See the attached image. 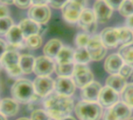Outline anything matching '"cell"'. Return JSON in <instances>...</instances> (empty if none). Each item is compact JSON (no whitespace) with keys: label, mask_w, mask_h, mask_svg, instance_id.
Segmentation results:
<instances>
[{"label":"cell","mask_w":133,"mask_h":120,"mask_svg":"<svg viewBox=\"0 0 133 120\" xmlns=\"http://www.w3.org/2000/svg\"><path fill=\"white\" fill-rule=\"evenodd\" d=\"M62 120H76L73 116H68V117H65V119H63Z\"/></svg>","instance_id":"7dc6e473"},{"label":"cell","mask_w":133,"mask_h":120,"mask_svg":"<svg viewBox=\"0 0 133 120\" xmlns=\"http://www.w3.org/2000/svg\"><path fill=\"white\" fill-rule=\"evenodd\" d=\"M0 2L3 5H12L14 3V0H0Z\"/></svg>","instance_id":"bcb514c9"},{"label":"cell","mask_w":133,"mask_h":120,"mask_svg":"<svg viewBox=\"0 0 133 120\" xmlns=\"http://www.w3.org/2000/svg\"><path fill=\"white\" fill-rule=\"evenodd\" d=\"M62 47V42L59 39L52 38L46 43L44 47L43 52L45 56L50 59H54L56 58L58 53Z\"/></svg>","instance_id":"ffe728a7"},{"label":"cell","mask_w":133,"mask_h":120,"mask_svg":"<svg viewBox=\"0 0 133 120\" xmlns=\"http://www.w3.org/2000/svg\"><path fill=\"white\" fill-rule=\"evenodd\" d=\"M74 110L79 120H100L104 113L102 106L97 102H79Z\"/></svg>","instance_id":"7a4b0ae2"},{"label":"cell","mask_w":133,"mask_h":120,"mask_svg":"<svg viewBox=\"0 0 133 120\" xmlns=\"http://www.w3.org/2000/svg\"><path fill=\"white\" fill-rule=\"evenodd\" d=\"M6 51H7V45L5 42L0 38V59L2 58L4 54L6 52Z\"/></svg>","instance_id":"b9f144b4"},{"label":"cell","mask_w":133,"mask_h":120,"mask_svg":"<svg viewBox=\"0 0 133 120\" xmlns=\"http://www.w3.org/2000/svg\"><path fill=\"white\" fill-rule=\"evenodd\" d=\"M28 16L38 24H46L51 18V9L47 5H33L28 10Z\"/></svg>","instance_id":"30bf717a"},{"label":"cell","mask_w":133,"mask_h":120,"mask_svg":"<svg viewBox=\"0 0 133 120\" xmlns=\"http://www.w3.org/2000/svg\"><path fill=\"white\" fill-rule=\"evenodd\" d=\"M19 27L23 33V37L26 39L30 36L39 34L40 24L37 23L30 19H24L21 20L19 24Z\"/></svg>","instance_id":"ac0fdd59"},{"label":"cell","mask_w":133,"mask_h":120,"mask_svg":"<svg viewBox=\"0 0 133 120\" xmlns=\"http://www.w3.org/2000/svg\"><path fill=\"white\" fill-rule=\"evenodd\" d=\"M15 5L20 9H26L32 3L31 0H14Z\"/></svg>","instance_id":"f35d334b"},{"label":"cell","mask_w":133,"mask_h":120,"mask_svg":"<svg viewBox=\"0 0 133 120\" xmlns=\"http://www.w3.org/2000/svg\"><path fill=\"white\" fill-rule=\"evenodd\" d=\"M26 46L30 49H37L42 45V38L39 34H35L29 37L26 40Z\"/></svg>","instance_id":"1f68e13d"},{"label":"cell","mask_w":133,"mask_h":120,"mask_svg":"<svg viewBox=\"0 0 133 120\" xmlns=\"http://www.w3.org/2000/svg\"><path fill=\"white\" fill-rule=\"evenodd\" d=\"M119 13L125 17H129L133 15V3L131 0H124L120 8L118 9Z\"/></svg>","instance_id":"4dcf8cb0"},{"label":"cell","mask_w":133,"mask_h":120,"mask_svg":"<svg viewBox=\"0 0 133 120\" xmlns=\"http://www.w3.org/2000/svg\"><path fill=\"white\" fill-rule=\"evenodd\" d=\"M33 84L35 94L41 98H46L54 90L55 81L49 77H37Z\"/></svg>","instance_id":"8fae6325"},{"label":"cell","mask_w":133,"mask_h":120,"mask_svg":"<svg viewBox=\"0 0 133 120\" xmlns=\"http://www.w3.org/2000/svg\"><path fill=\"white\" fill-rule=\"evenodd\" d=\"M6 38L10 45L19 46L22 43L24 37L19 26L13 25L12 28L9 30V32L6 34Z\"/></svg>","instance_id":"cb8c5ba5"},{"label":"cell","mask_w":133,"mask_h":120,"mask_svg":"<svg viewBox=\"0 0 133 120\" xmlns=\"http://www.w3.org/2000/svg\"><path fill=\"white\" fill-rule=\"evenodd\" d=\"M121 99L123 103L133 110V83L127 84L121 93Z\"/></svg>","instance_id":"83f0119b"},{"label":"cell","mask_w":133,"mask_h":120,"mask_svg":"<svg viewBox=\"0 0 133 120\" xmlns=\"http://www.w3.org/2000/svg\"><path fill=\"white\" fill-rule=\"evenodd\" d=\"M125 24H126V26H125L126 27H128V28L133 30V15L126 18Z\"/></svg>","instance_id":"7bdbcfd3"},{"label":"cell","mask_w":133,"mask_h":120,"mask_svg":"<svg viewBox=\"0 0 133 120\" xmlns=\"http://www.w3.org/2000/svg\"><path fill=\"white\" fill-rule=\"evenodd\" d=\"M13 26V21L9 16L0 18V35H6Z\"/></svg>","instance_id":"d6a6232c"},{"label":"cell","mask_w":133,"mask_h":120,"mask_svg":"<svg viewBox=\"0 0 133 120\" xmlns=\"http://www.w3.org/2000/svg\"><path fill=\"white\" fill-rule=\"evenodd\" d=\"M78 24L79 27L87 34H94L97 28V22L96 20L94 10L85 8L81 12L78 20Z\"/></svg>","instance_id":"52a82bcc"},{"label":"cell","mask_w":133,"mask_h":120,"mask_svg":"<svg viewBox=\"0 0 133 120\" xmlns=\"http://www.w3.org/2000/svg\"><path fill=\"white\" fill-rule=\"evenodd\" d=\"M0 87H1V83H0Z\"/></svg>","instance_id":"db71d44e"},{"label":"cell","mask_w":133,"mask_h":120,"mask_svg":"<svg viewBox=\"0 0 133 120\" xmlns=\"http://www.w3.org/2000/svg\"><path fill=\"white\" fill-rule=\"evenodd\" d=\"M55 68V63L52 60L45 55H41L35 59L34 72L38 77H49Z\"/></svg>","instance_id":"9c48e42d"},{"label":"cell","mask_w":133,"mask_h":120,"mask_svg":"<svg viewBox=\"0 0 133 120\" xmlns=\"http://www.w3.org/2000/svg\"><path fill=\"white\" fill-rule=\"evenodd\" d=\"M101 39L107 48H114L119 45L118 27H106L100 34Z\"/></svg>","instance_id":"2e32d148"},{"label":"cell","mask_w":133,"mask_h":120,"mask_svg":"<svg viewBox=\"0 0 133 120\" xmlns=\"http://www.w3.org/2000/svg\"><path fill=\"white\" fill-rule=\"evenodd\" d=\"M101 84L97 81H93L81 89L80 96L83 101L97 102L102 89Z\"/></svg>","instance_id":"9a60e30c"},{"label":"cell","mask_w":133,"mask_h":120,"mask_svg":"<svg viewBox=\"0 0 133 120\" xmlns=\"http://www.w3.org/2000/svg\"><path fill=\"white\" fill-rule=\"evenodd\" d=\"M69 0H48L49 5L55 9H62Z\"/></svg>","instance_id":"8d00e7d4"},{"label":"cell","mask_w":133,"mask_h":120,"mask_svg":"<svg viewBox=\"0 0 133 120\" xmlns=\"http://www.w3.org/2000/svg\"><path fill=\"white\" fill-rule=\"evenodd\" d=\"M76 87V86L71 77H58L55 80L54 90L60 95L71 97L74 94Z\"/></svg>","instance_id":"7c38bea8"},{"label":"cell","mask_w":133,"mask_h":120,"mask_svg":"<svg viewBox=\"0 0 133 120\" xmlns=\"http://www.w3.org/2000/svg\"><path fill=\"white\" fill-rule=\"evenodd\" d=\"M2 62H0V70H1V69H2Z\"/></svg>","instance_id":"816d5d0a"},{"label":"cell","mask_w":133,"mask_h":120,"mask_svg":"<svg viewBox=\"0 0 133 120\" xmlns=\"http://www.w3.org/2000/svg\"><path fill=\"white\" fill-rule=\"evenodd\" d=\"M119 35V45H124L133 42V30L126 27H118Z\"/></svg>","instance_id":"f546056e"},{"label":"cell","mask_w":133,"mask_h":120,"mask_svg":"<svg viewBox=\"0 0 133 120\" xmlns=\"http://www.w3.org/2000/svg\"><path fill=\"white\" fill-rule=\"evenodd\" d=\"M34 94L33 83L26 79H19L16 80L11 88V94L13 99L19 103L24 104L31 102Z\"/></svg>","instance_id":"3957f363"},{"label":"cell","mask_w":133,"mask_h":120,"mask_svg":"<svg viewBox=\"0 0 133 120\" xmlns=\"http://www.w3.org/2000/svg\"><path fill=\"white\" fill-rule=\"evenodd\" d=\"M72 80L76 86L80 89L94 81V74L87 65L76 64L72 73Z\"/></svg>","instance_id":"5b68a950"},{"label":"cell","mask_w":133,"mask_h":120,"mask_svg":"<svg viewBox=\"0 0 133 120\" xmlns=\"http://www.w3.org/2000/svg\"><path fill=\"white\" fill-rule=\"evenodd\" d=\"M131 1H132V3H133V0H131Z\"/></svg>","instance_id":"f5cc1de1"},{"label":"cell","mask_w":133,"mask_h":120,"mask_svg":"<svg viewBox=\"0 0 133 120\" xmlns=\"http://www.w3.org/2000/svg\"><path fill=\"white\" fill-rule=\"evenodd\" d=\"M127 120H133V116H131V117H130L129 119H128Z\"/></svg>","instance_id":"f907efd6"},{"label":"cell","mask_w":133,"mask_h":120,"mask_svg":"<svg viewBox=\"0 0 133 120\" xmlns=\"http://www.w3.org/2000/svg\"><path fill=\"white\" fill-rule=\"evenodd\" d=\"M103 120H118L113 114L111 109H107V110L103 113Z\"/></svg>","instance_id":"ab89813d"},{"label":"cell","mask_w":133,"mask_h":120,"mask_svg":"<svg viewBox=\"0 0 133 120\" xmlns=\"http://www.w3.org/2000/svg\"><path fill=\"white\" fill-rule=\"evenodd\" d=\"M111 109L118 120H127L132 116V109L122 102H118Z\"/></svg>","instance_id":"603a6c76"},{"label":"cell","mask_w":133,"mask_h":120,"mask_svg":"<svg viewBox=\"0 0 133 120\" xmlns=\"http://www.w3.org/2000/svg\"><path fill=\"white\" fill-rule=\"evenodd\" d=\"M86 48L90 55V59L96 62L103 59L105 57L108 51V48L104 46L100 35L98 34L90 37Z\"/></svg>","instance_id":"8992f818"},{"label":"cell","mask_w":133,"mask_h":120,"mask_svg":"<svg viewBox=\"0 0 133 120\" xmlns=\"http://www.w3.org/2000/svg\"><path fill=\"white\" fill-rule=\"evenodd\" d=\"M31 2L34 5H46L48 2V0H31Z\"/></svg>","instance_id":"ee69618b"},{"label":"cell","mask_w":133,"mask_h":120,"mask_svg":"<svg viewBox=\"0 0 133 120\" xmlns=\"http://www.w3.org/2000/svg\"><path fill=\"white\" fill-rule=\"evenodd\" d=\"M30 120H51L48 112L42 109H35L32 112Z\"/></svg>","instance_id":"e575fe53"},{"label":"cell","mask_w":133,"mask_h":120,"mask_svg":"<svg viewBox=\"0 0 133 120\" xmlns=\"http://www.w3.org/2000/svg\"><path fill=\"white\" fill-rule=\"evenodd\" d=\"M119 93L109 87L105 86L103 87L101 91L97 102L102 106V108L110 109L119 102Z\"/></svg>","instance_id":"4fadbf2b"},{"label":"cell","mask_w":133,"mask_h":120,"mask_svg":"<svg viewBox=\"0 0 133 120\" xmlns=\"http://www.w3.org/2000/svg\"><path fill=\"white\" fill-rule=\"evenodd\" d=\"M83 9H84L76 1L69 0V2L62 9V17L69 23H78L81 12Z\"/></svg>","instance_id":"ba28073f"},{"label":"cell","mask_w":133,"mask_h":120,"mask_svg":"<svg viewBox=\"0 0 133 120\" xmlns=\"http://www.w3.org/2000/svg\"><path fill=\"white\" fill-rule=\"evenodd\" d=\"M125 64L123 59L118 53L111 54L108 55L104 64V67L105 71L110 75L112 74H118L121 68Z\"/></svg>","instance_id":"e0dca14e"},{"label":"cell","mask_w":133,"mask_h":120,"mask_svg":"<svg viewBox=\"0 0 133 120\" xmlns=\"http://www.w3.org/2000/svg\"><path fill=\"white\" fill-rule=\"evenodd\" d=\"M90 36L87 34L85 32L79 33L75 38V44L77 46V48H86L89 41H90Z\"/></svg>","instance_id":"836d02e7"},{"label":"cell","mask_w":133,"mask_h":120,"mask_svg":"<svg viewBox=\"0 0 133 120\" xmlns=\"http://www.w3.org/2000/svg\"><path fill=\"white\" fill-rule=\"evenodd\" d=\"M9 15V9L5 5L0 4V18L6 17Z\"/></svg>","instance_id":"60d3db41"},{"label":"cell","mask_w":133,"mask_h":120,"mask_svg":"<svg viewBox=\"0 0 133 120\" xmlns=\"http://www.w3.org/2000/svg\"><path fill=\"white\" fill-rule=\"evenodd\" d=\"M19 111L18 102L14 99L3 98L0 101V113L5 116H14Z\"/></svg>","instance_id":"d6986e66"},{"label":"cell","mask_w":133,"mask_h":120,"mask_svg":"<svg viewBox=\"0 0 133 120\" xmlns=\"http://www.w3.org/2000/svg\"><path fill=\"white\" fill-rule=\"evenodd\" d=\"M119 75H121L126 80L133 78V66L125 63L119 71Z\"/></svg>","instance_id":"d590c367"},{"label":"cell","mask_w":133,"mask_h":120,"mask_svg":"<svg viewBox=\"0 0 133 120\" xmlns=\"http://www.w3.org/2000/svg\"><path fill=\"white\" fill-rule=\"evenodd\" d=\"M16 120H30V119H27V118H24V117H23V118H19V119H17Z\"/></svg>","instance_id":"681fc988"},{"label":"cell","mask_w":133,"mask_h":120,"mask_svg":"<svg viewBox=\"0 0 133 120\" xmlns=\"http://www.w3.org/2000/svg\"><path fill=\"white\" fill-rule=\"evenodd\" d=\"M76 1L77 3H79L83 9H85V7L87 5V0H74Z\"/></svg>","instance_id":"f6af8a7d"},{"label":"cell","mask_w":133,"mask_h":120,"mask_svg":"<svg viewBox=\"0 0 133 120\" xmlns=\"http://www.w3.org/2000/svg\"><path fill=\"white\" fill-rule=\"evenodd\" d=\"M74 52L72 48L68 46H63L56 56V63L60 65L69 64L74 62ZM75 63V62H74Z\"/></svg>","instance_id":"7402d4cb"},{"label":"cell","mask_w":133,"mask_h":120,"mask_svg":"<svg viewBox=\"0 0 133 120\" xmlns=\"http://www.w3.org/2000/svg\"><path fill=\"white\" fill-rule=\"evenodd\" d=\"M35 58L29 54L22 55L19 58V66L23 73L30 74L34 71Z\"/></svg>","instance_id":"d4e9b609"},{"label":"cell","mask_w":133,"mask_h":120,"mask_svg":"<svg viewBox=\"0 0 133 120\" xmlns=\"http://www.w3.org/2000/svg\"><path fill=\"white\" fill-rule=\"evenodd\" d=\"M75 63H69L65 65H60L55 63V71L58 77H71L72 76L74 71Z\"/></svg>","instance_id":"f1b7e54d"},{"label":"cell","mask_w":133,"mask_h":120,"mask_svg":"<svg viewBox=\"0 0 133 120\" xmlns=\"http://www.w3.org/2000/svg\"><path fill=\"white\" fill-rule=\"evenodd\" d=\"M118 54L121 56L125 63L133 66V42L121 45Z\"/></svg>","instance_id":"484cf974"},{"label":"cell","mask_w":133,"mask_h":120,"mask_svg":"<svg viewBox=\"0 0 133 120\" xmlns=\"http://www.w3.org/2000/svg\"><path fill=\"white\" fill-rule=\"evenodd\" d=\"M91 61L86 48H77L74 52V62L76 64L87 65Z\"/></svg>","instance_id":"4316f807"},{"label":"cell","mask_w":133,"mask_h":120,"mask_svg":"<svg viewBox=\"0 0 133 120\" xmlns=\"http://www.w3.org/2000/svg\"><path fill=\"white\" fill-rule=\"evenodd\" d=\"M0 120H6V118L5 117V116H3L1 113H0Z\"/></svg>","instance_id":"c3c4849f"},{"label":"cell","mask_w":133,"mask_h":120,"mask_svg":"<svg viewBox=\"0 0 133 120\" xmlns=\"http://www.w3.org/2000/svg\"><path fill=\"white\" fill-rule=\"evenodd\" d=\"M94 12L96 20L99 23H107L111 17L113 9L106 3L104 0H96L94 4Z\"/></svg>","instance_id":"5bb4252c"},{"label":"cell","mask_w":133,"mask_h":120,"mask_svg":"<svg viewBox=\"0 0 133 120\" xmlns=\"http://www.w3.org/2000/svg\"><path fill=\"white\" fill-rule=\"evenodd\" d=\"M126 85V80L119 74L110 75L106 80V86L109 87L118 93H122Z\"/></svg>","instance_id":"44dd1931"},{"label":"cell","mask_w":133,"mask_h":120,"mask_svg":"<svg viewBox=\"0 0 133 120\" xmlns=\"http://www.w3.org/2000/svg\"><path fill=\"white\" fill-rule=\"evenodd\" d=\"M45 111L51 118L55 120H62L68 117L74 109V102L71 97L51 93L44 101Z\"/></svg>","instance_id":"6da1fadb"},{"label":"cell","mask_w":133,"mask_h":120,"mask_svg":"<svg viewBox=\"0 0 133 120\" xmlns=\"http://www.w3.org/2000/svg\"><path fill=\"white\" fill-rule=\"evenodd\" d=\"M19 58L20 56L17 52L14 50H7L1 59L2 65L12 77H17L23 73L19 66Z\"/></svg>","instance_id":"277c9868"},{"label":"cell","mask_w":133,"mask_h":120,"mask_svg":"<svg viewBox=\"0 0 133 120\" xmlns=\"http://www.w3.org/2000/svg\"><path fill=\"white\" fill-rule=\"evenodd\" d=\"M106 3L114 10V9H118L124 2V0H104Z\"/></svg>","instance_id":"74e56055"}]
</instances>
